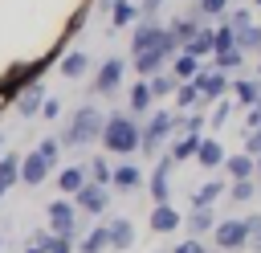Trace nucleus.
<instances>
[{
    "label": "nucleus",
    "instance_id": "nucleus-1",
    "mask_svg": "<svg viewBox=\"0 0 261 253\" xmlns=\"http://www.w3.org/2000/svg\"><path fill=\"white\" fill-rule=\"evenodd\" d=\"M102 127H106V114L98 106H77L69 114V122L61 127L57 143L61 151H77V147H90V143H102Z\"/></svg>",
    "mask_w": 261,
    "mask_h": 253
},
{
    "label": "nucleus",
    "instance_id": "nucleus-2",
    "mask_svg": "<svg viewBox=\"0 0 261 253\" xmlns=\"http://www.w3.org/2000/svg\"><path fill=\"white\" fill-rule=\"evenodd\" d=\"M139 147H143V127H139L126 110L106 114V127H102V151H106V155H135Z\"/></svg>",
    "mask_w": 261,
    "mask_h": 253
},
{
    "label": "nucleus",
    "instance_id": "nucleus-3",
    "mask_svg": "<svg viewBox=\"0 0 261 253\" xmlns=\"http://www.w3.org/2000/svg\"><path fill=\"white\" fill-rule=\"evenodd\" d=\"M175 135V110H151L147 122H143V155H155L159 159V143Z\"/></svg>",
    "mask_w": 261,
    "mask_h": 253
},
{
    "label": "nucleus",
    "instance_id": "nucleus-4",
    "mask_svg": "<svg viewBox=\"0 0 261 253\" xmlns=\"http://www.w3.org/2000/svg\"><path fill=\"white\" fill-rule=\"evenodd\" d=\"M45 216H49V233H53V237H65V241H77V233H82V224H77V208H73V200H65V196H57V200H49V208H45Z\"/></svg>",
    "mask_w": 261,
    "mask_h": 253
},
{
    "label": "nucleus",
    "instance_id": "nucleus-5",
    "mask_svg": "<svg viewBox=\"0 0 261 253\" xmlns=\"http://www.w3.org/2000/svg\"><path fill=\"white\" fill-rule=\"evenodd\" d=\"M212 245H216L220 253L249 249V229H245V220H237V216H228V220H216V229H212Z\"/></svg>",
    "mask_w": 261,
    "mask_h": 253
},
{
    "label": "nucleus",
    "instance_id": "nucleus-6",
    "mask_svg": "<svg viewBox=\"0 0 261 253\" xmlns=\"http://www.w3.org/2000/svg\"><path fill=\"white\" fill-rule=\"evenodd\" d=\"M171 171H175V159L171 155H159L151 175H147V196L155 204H171Z\"/></svg>",
    "mask_w": 261,
    "mask_h": 253
},
{
    "label": "nucleus",
    "instance_id": "nucleus-7",
    "mask_svg": "<svg viewBox=\"0 0 261 253\" xmlns=\"http://www.w3.org/2000/svg\"><path fill=\"white\" fill-rule=\"evenodd\" d=\"M45 94H49V90H45V82H41V78H33V82H24V86H20V94L12 98V106H16V114H20L24 122H29V118H41V106H45Z\"/></svg>",
    "mask_w": 261,
    "mask_h": 253
},
{
    "label": "nucleus",
    "instance_id": "nucleus-8",
    "mask_svg": "<svg viewBox=\"0 0 261 253\" xmlns=\"http://www.w3.org/2000/svg\"><path fill=\"white\" fill-rule=\"evenodd\" d=\"M192 82H196V90H200V98H204V102H220V98L228 94V86H232V82H228V73L212 69L208 61H204V69H200Z\"/></svg>",
    "mask_w": 261,
    "mask_h": 253
},
{
    "label": "nucleus",
    "instance_id": "nucleus-9",
    "mask_svg": "<svg viewBox=\"0 0 261 253\" xmlns=\"http://www.w3.org/2000/svg\"><path fill=\"white\" fill-rule=\"evenodd\" d=\"M130 65H135V73H139V82H151L155 73H167V69H171V53H163V49L155 45V49H147V53H139V57H130Z\"/></svg>",
    "mask_w": 261,
    "mask_h": 253
},
{
    "label": "nucleus",
    "instance_id": "nucleus-10",
    "mask_svg": "<svg viewBox=\"0 0 261 253\" xmlns=\"http://www.w3.org/2000/svg\"><path fill=\"white\" fill-rule=\"evenodd\" d=\"M49 171H53V163H49V159H45L37 147L20 155V184H24V188H37V184H45V180H49Z\"/></svg>",
    "mask_w": 261,
    "mask_h": 253
},
{
    "label": "nucleus",
    "instance_id": "nucleus-11",
    "mask_svg": "<svg viewBox=\"0 0 261 253\" xmlns=\"http://www.w3.org/2000/svg\"><path fill=\"white\" fill-rule=\"evenodd\" d=\"M122 78H126V61H122V57H106V61L98 65L94 90H98V94H114V90L122 86Z\"/></svg>",
    "mask_w": 261,
    "mask_h": 253
},
{
    "label": "nucleus",
    "instance_id": "nucleus-12",
    "mask_svg": "<svg viewBox=\"0 0 261 253\" xmlns=\"http://www.w3.org/2000/svg\"><path fill=\"white\" fill-rule=\"evenodd\" d=\"M73 208L90 212V216H102L110 208V188H98V184H86L77 196H73Z\"/></svg>",
    "mask_w": 261,
    "mask_h": 253
},
{
    "label": "nucleus",
    "instance_id": "nucleus-13",
    "mask_svg": "<svg viewBox=\"0 0 261 253\" xmlns=\"http://www.w3.org/2000/svg\"><path fill=\"white\" fill-rule=\"evenodd\" d=\"M159 33H163V24H159V20H139V24L130 29V57H139V53L155 49V45H159Z\"/></svg>",
    "mask_w": 261,
    "mask_h": 253
},
{
    "label": "nucleus",
    "instance_id": "nucleus-14",
    "mask_svg": "<svg viewBox=\"0 0 261 253\" xmlns=\"http://www.w3.org/2000/svg\"><path fill=\"white\" fill-rule=\"evenodd\" d=\"M224 159H228L224 143H220L216 135H204V139H200V147H196V163H200L204 171H216V167H224Z\"/></svg>",
    "mask_w": 261,
    "mask_h": 253
},
{
    "label": "nucleus",
    "instance_id": "nucleus-15",
    "mask_svg": "<svg viewBox=\"0 0 261 253\" xmlns=\"http://www.w3.org/2000/svg\"><path fill=\"white\" fill-rule=\"evenodd\" d=\"M57 73H61L65 82H82V78L90 73V53H86V49H69V53L57 61Z\"/></svg>",
    "mask_w": 261,
    "mask_h": 253
},
{
    "label": "nucleus",
    "instance_id": "nucleus-16",
    "mask_svg": "<svg viewBox=\"0 0 261 253\" xmlns=\"http://www.w3.org/2000/svg\"><path fill=\"white\" fill-rule=\"evenodd\" d=\"M151 110H155L151 86H147V82H135V86H130V98H126V114H130V118L139 122V118H147Z\"/></svg>",
    "mask_w": 261,
    "mask_h": 253
},
{
    "label": "nucleus",
    "instance_id": "nucleus-17",
    "mask_svg": "<svg viewBox=\"0 0 261 253\" xmlns=\"http://www.w3.org/2000/svg\"><path fill=\"white\" fill-rule=\"evenodd\" d=\"M224 192H228V180H208V184H200V188L192 192V208H196V212H212V204H216Z\"/></svg>",
    "mask_w": 261,
    "mask_h": 253
},
{
    "label": "nucleus",
    "instance_id": "nucleus-18",
    "mask_svg": "<svg viewBox=\"0 0 261 253\" xmlns=\"http://www.w3.org/2000/svg\"><path fill=\"white\" fill-rule=\"evenodd\" d=\"M224 171H228V184L257 180V159H253V155H245V151H237V155H228V159H224Z\"/></svg>",
    "mask_w": 261,
    "mask_h": 253
},
{
    "label": "nucleus",
    "instance_id": "nucleus-19",
    "mask_svg": "<svg viewBox=\"0 0 261 253\" xmlns=\"http://www.w3.org/2000/svg\"><path fill=\"white\" fill-rule=\"evenodd\" d=\"M110 188H114V192H135V188H143V167L130 163V159L118 163L114 175H110Z\"/></svg>",
    "mask_w": 261,
    "mask_h": 253
},
{
    "label": "nucleus",
    "instance_id": "nucleus-20",
    "mask_svg": "<svg viewBox=\"0 0 261 253\" xmlns=\"http://www.w3.org/2000/svg\"><path fill=\"white\" fill-rule=\"evenodd\" d=\"M147 224H151V233H175V229L184 224V216L175 212V204H155Z\"/></svg>",
    "mask_w": 261,
    "mask_h": 253
},
{
    "label": "nucleus",
    "instance_id": "nucleus-21",
    "mask_svg": "<svg viewBox=\"0 0 261 253\" xmlns=\"http://www.w3.org/2000/svg\"><path fill=\"white\" fill-rule=\"evenodd\" d=\"M86 184H90V175H86V167H82V163H69V167H61V171H57V188H61L65 196H77Z\"/></svg>",
    "mask_w": 261,
    "mask_h": 253
},
{
    "label": "nucleus",
    "instance_id": "nucleus-22",
    "mask_svg": "<svg viewBox=\"0 0 261 253\" xmlns=\"http://www.w3.org/2000/svg\"><path fill=\"white\" fill-rule=\"evenodd\" d=\"M228 94H237V102L241 106H261V82L257 78H232V86H228Z\"/></svg>",
    "mask_w": 261,
    "mask_h": 253
},
{
    "label": "nucleus",
    "instance_id": "nucleus-23",
    "mask_svg": "<svg viewBox=\"0 0 261 253\" xmlns=\"http://www.w3.org/2000/svg\"><path fill=\"white\" fill-rule=\"evenodd\" d=\"M106 229H110V249H114V253H126V249L135 245V229H130L126 216H114Z\"/></svg>",
    "mask_w": 261,
    "mask_h": 253
},
{
    "label": "nucleus",
    "instance_id": "nucleus-24",
    "mask_svg": "<svg viewBox=\"0 0 261 253\" xmlns=\"http://www.w3.org/2000/svg\"><path fill=\"white\" fill-rule=\"evenodd\" d=\"M184 53H192L196 61H204V57L212 61V53H216V41H212V24H204V29H200V33H196V37L184 45Z\"/></svg>",
    "mask_w": 261,
    "mask_h": 253
},
{
    "label": "nucleus",
    "instance_id": "nucleus-25",
    "mask_svg": "<svg viewBox=\"0 0 261 253\" xmlns=\"http://www.w3.org/2000/svg\"><path fill=\"white\" fill-rule=\"evenodd\" d=\"M139 20H143V12H139L135 0H114V8H110V29H126V24H139Z\"/></svg>",
    "mask_w": 261,
    "mask_h": 253
},
{
    "label": "nucleus",
    "instance_id": "nucleus-26",
    "mask_svg": "<svg viewBox=\"0 0 261 253\" xmlns=\"http://www.w3.org/2000/svg\"><path fill=\"white\" fill-rule=\"evenodd\" d=\"M200 69H204V61H196L192 53H175V57H171V78H175V82H192Z\"/></svg>",
    "mask_w": 261,
    "mask_h": 253
},
{
    "label": "nucleus",
    "instance_id": "nucleus-27",
    "mask_svg": "<svg viewBox=\"0 0 261 253\" xmlns=\"http://www.w3.org/2000/svg\"><path fill=\"white\" fill-rule=\"evenodd\" d=\"M184 229H188V237H192V241H204V237L216 229V216H212V212H196V208H192V216L184 220Z\"/></svg>",
    "mask_w": 261,
    "mask_h": 253
},
{
    "label": "nucleus",
    "instance_id": "nucleus-28",
    "mask_svg": "<svg viewBox=\"0 0 261 253\" xmlns=\"http://www.w3.org/2000/svg\"><path fill=\"white\" fill-rule=\"evenodd\" d=\"M106 249H110V229H106V224L90 229V233L77 241V253H106Z\"/></svg>",
    "mask_w": 261,
    "mask_h": 253
},
{
    "label": "nucleus",
    "instance_id": "nucleus-29",
    "mask_svg": "<svg viewBox=\"0 0 261 253\" xmlns=\"http://www.w3.org/2000/svg\"><path fill=\"white\" fill-rule=\"evenodd\" d=\"M20 184V155L16 151H4L0 155V188L8 192V188H16Z\"/></svg>",
    "mask_w": 261,
    "mask_h": 253
},
{
    "label": "nucleus",
    "instance_id": "nucleus-30",
    "mask_svg": "<svg viewBox=\"0 0 261 253\" xmlns=\"http://www.w3.org/2000/svg\"><path fill=\"white\" fill-rule=\"evenodd\" d=\"M171 102H175V106H171L175 114H188V110H192L196 102H204V98H200L196 82H179V90H175V98H171Z\"/></svg>",
    "mask_w": 261,
    "mask_h": 253
},
{
    "label": "nucleus",
    "instance_id": "nucleus-31",
    "mask_svg": "<svg viewBox=\"0 0 261 253\" xmlns=\"http://www.w3.org/2000/svg\"><path fill=\"white\" fill-rule=\"evenodd\" d=\"M147 86H151V98H155V102H163L167 94L175 98V90H179V82L171 78V69H167V73H155V78H151Z\"/></svg>",
    "mask_w": 261,
    "mask_h": 253
},
{
    "label": "nucleus",
    "instance_id": "nucleus-32",
    "mask_svg": "<svg viewBox=\"0 0 261 253\" xmlns=\"http://www.w3.org/2000/svg\"><path fill=\"white\" fill-rule=\"evenodd\" d=\"M200 139H204V135H179V139L171 143V151H167V155H171L175 163H184V159H192V155H196Z\"/></svg>",
    "mask_w": 261,
    "mask_h": 253
},
{
    "label": "nucleus",
    "instance_id": "nucleus-33",
    "mask_svg": "<svg viewBox=\"0 0 261 253\" xmlns=\"http://www.w3.org/2000/svg\"><path fill=\"white\" fill-rule=\"evenodd\" d=\"M86 175H90V184H98V188H110V175H114V167H110L102 155H94V159L86 163Z\"/></svg>",
    "mask_w": 261,
    "mask_h": 253
},
{
    "label": "nucleus",
    "instance_id": "nucleus-34",
    "mask_svg": "<svg viewBox=\"0 0 261 253\" xmlns=\"http://www.w3.org/2000/svg\"><path fill=\"white\" fill-rule=\"evenodd\" d=\"M237 49L249 57V53H257L261 57V24H249V29H241L237 33Z\"/></svg>",
    "mask_w": 261,
    "mask_h": 253
},
{
    "label": "nucleus",
    "instance_id": "nucleus-35",
    "mask_svg": "<svg viewBox=\"0 0 261 253\" xmlns=\"http://www.w3.org/2000/svg\"><path fill=\"white\" fill-rule=\"evenodd\" d=\"M212 41H216V53L212 57H220V53H228V49H237V33L220 20V24H212Z\"/></svg>",
    "mask_w": 261,
    "mask_h": 253
},
{
    "label": "nucleus",
    "instance_id": "nucleus-36",
    "mask_svg": "<svg viewBox=\"0 0 261 253\" xmlns=\"http://www.w3.org/2000/svg\"><path fill=\"white\" fill-rule=\"evenodd\" d=\"M196 8H200L204 20H224L228 8H232V0H196Z\"/></svg>",
    "mask_w": 261,
    "mask_h": 253
},
{
    "label": "nucleus",
    "instance_id": "nucleus-37",
    "mask_svg": "<svg viewBox=\"0 0 261 253\" xmlns=\"http://www.w3.org/2000/svg\"><path fill=\"white\" fill-rule=\"evenodd\" d=\"M208 65H212V69H220V73H228V69H241V65H245V53H241V49H228V53L212 57Z\"/></svg>",
    "mask_w": 261,
    "mask_h": 253
},
{
    "label": "nucleus",
    "instance_id": "nucleus-38",
    "mask_svg": "<svg viewBox=\"0 0 261 253\" xmlns=\"http://www.w3.org/2000/svg\"><path fill=\"white\" fill-rule=\"evenodd\" d=\"M228 114H232V102H228V98H220V102L212 106V114H208V131H220V127L228 122Z\"/></svg>",
    "mask_w": 261,
    "mask_h": 253
},
{
    "label": "nucleus",
    "instance_id": "nucleus-39",
    "mask_svg": "<svg viewBox=\"0 0 261 253\" xmlns=\"http://www.w3.org/2000/svg\"><path fill=\"white\" fill-rule=\"evenodd\" d=\"M228 196H232L237 204H249V200L257 196V180H241V184H228Z\"/></svg>",
    "mask_w": 261,
    "mask_h": 253
},
{
    "label": "nucleus",
    "instance_id": "nucleus-40",
    "mask_svg": "<svg viewBox=\"0 0 261 253\" xmlns=\"http://www.w3.org/2000/svg\"><path fill=\"white\" fill-rule=\"evenodd\" d=\"M224 24H228L232 33H241V29H249V24H253V12H249V8H228Z\"/></svg>",
    "mask_w": 261,
    "mask_h": 253
},
{
    "label": "nucleus",
    "instance_id": "nucleus-41",
    "mask_svg": "<svg viewBox=\"0 0 261 253\" xmlns=\"http://www.w3.org/2000/svg\"><path fill=\"white\" fill-rule=\"evenodd\" d=\"M37 151H41V155H45V159H49L53 167L61 163V143H57V135H49V139H41V143H37Z\"/></svg>",
    "mask_w": 261,
    "mask_h": 253
},
{
    "label": "nucleus",
    "instance_id": "nucleus-42",
    "mask_svg": "<svg viewBox=\"0 0 261 253\" xmlns=\"http://www.w3.org/2000/svg\"><path fill=\"white\" fill-rule=\"evenodd\" d=\"M171 253H208V245H204V241H192V237H184V241H179Z\"/></svg>",
    "mask_w": 261,
    "mask_h": 253
},
{
    "label": "nucleus",
    "instance_id": "nucleus-43",
    "mask_svg": "<svg viewBox=\"0 0 261 253\" xmlns=\"http://www.w3.org/2000/svg\"><path fill=\"white\" fill-rule=\"evenodd\" d=\"M45 253H73V241H65V237H53V241L45 245Z\"/></svg>",
    "mask_w": 261,
    "mask_h": 253
},
{
    "label": "nucleus",
    "instance_id": "nucleus-44",
    "mask_svg": "<svg viewBox=\"0 0 261 253\" xmlns=\"http://www.w3.org/2000/svg\"><path fill=\"white\" fill-rule=\"evenodd\" d=\"M159 8H163V0H143V4H139L143 20H155V16H159Z\"/></svg>",
    "mask_w": 261,
    "mask_h": 253
},
{
    "label": "nucleus",
    "instance_id": "nucleus-45",
    "mask_svg": "<svg viewBox=\"0 0 261 253\" xmlns=\"http://www.w3.org/2000/svg\"><path fill=\"white\" fill-rule=\"evenodd\" d=\"M61 114V102L57 98H45V106H41V118H57Z\"/></svg>",
    "mask_w": 261,
    "mask_h": 253
},
{
    "label": "nucleus",
    "instance_id": "nucleus-46",
    "mask_svg": "<svg viewBox=\"0 0 261 253\" xmlns=\"http://www.w3.org/2000/svg\"><path fill=\"white\" fill-rule=\"evenodd\" d=\"M49 241H53V233H49V229H37V233L29 237V245H41V249H45Z\"/></svg>",
    "mask_w": 261,
    "mask_h": 253
},
{
    "label": "nucleus",
    "instance_id": "nucleus-47",
    "mask_svg": "<svg viewBox=\"0 0 261 253\" xmlns=\"http://www.w3.org/2000/svg\"><path fill=\"white\" fill-rule=\"evenodd\" d=\"M245 229H249V233H257V229H261V212H253V216H245Z\"/></svg>",
    "mask_w": 261,
    "mask_h": 253
},
{
    "label": "nucleus",
    "instance_id": "nucleus-48",
    "mask_svg": "<svg viewBox=\"0 0 261 253\" xmlns=\"http://www.w3.org/2000/svg\"><path fill=\"white\" fill-rule=\"evenodd\" d=\"M249 249H253V253H261V229H257V233H249Z\"/></svg>",
    "mask_w": 261,
    "mask_h": 253
},
{
    "label": "nucleus",
    "instance_id": "nucleus-49",
    "mask_svg": "<svg viewBox=\"0 0 261 253\" xmlns=\"http://www.w3.org/2000/svg\"><path fill=\"white\" fill-rule=\"evenodd\" d=\"M20 253H45V249H41V245H24Z\"/></svg>",
    "mask_w": 261,
    "mask_h": 253
},
{
    "label": "nucleus",
    "instance_id": "nucleus-50",
    "mask_svg": "<svg viewBox=\"0 0 261 253\" xmlns=\"http://www.w3.org/2000/svg\"><path fill=\"white\" fill-rule=\"evenodd\" d=\"M253 78H257V82H261V61H257V73H253Z\"/></svg>",
    "mask_w": 261,
    "mask_h": 253
},
{
    "label": "nucleus",
    "instance_id": "nucleus-51",
    "mask_svg": "<svg viewBox=\"0 0 261 253\" xmlns=\"http://www.w3.org/2000/svg\"><path fill=\"white\" fill-rule=\"evenodd\" d=\"M0 155H4V131H0Z\"/></svg>",
    "mask_w": 261,
    "mask_h": 253
},
{
    "label": "nucleus",
    "instance_id": "nucleus-52",
    "mask_svg": "<svg viewBox=\"0 0 261 253\" xmlns=\"http://www.w3.org/2000/svg\"><path fill=\"white\" fill-rule=\"evenodd\" d=\"M0 253H4V233H0Z\"/></svg>",
    "mask_w": 261,
    "mask_h": 253
},
{
    "label": "nucleus",
    "instance_id": "nucleus-53",
    "mask_svg": "<svg viewBox=\"0 0 261 253\" xmlns=\"http://www.w3.org/2000/svg\"><path fill=\"white\" fill-rule=\"evenodd\" d=\"M257 180H261V159H257Z\"/></svg>",
    "mask_w": 261,
    "mask_h": 253
},
{
    "label": "nucleus",
    "instance_id": "nucleus-54",
    "mask_svg": "<svg viewBox=\"0 0 261 253\" xmlns=\"http://www.w3.org/2000/svg\"><path fill=\"white\" fill-rule=\"evenodd\" d=\"M253 8H261V0H253Z\"/></svg>",
    "mask_w": 261,
    "mask_h": 253
},
{
    "label": "nucleus",
    "instance_id": "nucleus-55",
    "mask_svg": "<svg viewBox=\"0 0 261 253\" xmlns=\"http://www.w3.org/2000/svg\"><path fill=\"white\" fill-rule=\"evenodd\" d=\"M4 196H8V192H4V188H0V200H4Z\"/></svg>",
    "mask_w": 261,
    "mask_h": 253
},
{
    "label": "nucleus",
    "instance_id": "nucleus-56",
    "mask_svg": "<svg viewBox=\"0 0 261 253\" xmlns=\"http://www.w3.org/2000/svg\"><path fill=\"white\" fill-rule=\"evenodd\" d=\"M155 253H159V249H155Z\"/></svg>",
    "mask_w": 261,
    "mask_h": 253
}]
</instances>
